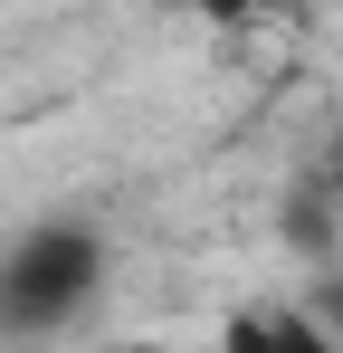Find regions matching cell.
I'll list each match as a JSON object with an SVG mask.
<instances>
[{"label": "cell", "instance_id": "cell-1", "mask_svg": "<svg viewBox=\"0 0 343 353\" xmlns=\"http://www.w3.org/2000/svg\"><path fill=\"white\" fill-rule=\"evenodd\" d=\"M96 296H105V239L96 230L48 220V230L0 239V325H10V334H57V325H76Z\"/></svg>", "mask_w": 343, "mask_h": 353}, {"label": "cell", "instance_id": "cell-2", "mask_svg": "<svg viewBox=\"0 0 343 353\" xmlns=\"http://www.w3.org/2000/svg\"><path fill=\"white\" fill-rule=\"evenodd\" d=\"M229 353H343L305 305H248V315H229Z\"/></svg>", "mask_w": 343, "mask_h": 353}, {"label": "cell", "instance_id": "cell-3", "mask_svg": "<svg viewBox=\"0 0 343 353\" xmlns=\"http://www.w3.org/2000/svg\"><path fill=\"white\" fill-rule=\"evenodd\" d=\"M295 305H305V315H315V325H324V334L343 344V268H324V277H315V287L295 296Z\"/></svg>", "mask_w": 343, "mask_h": 353}, {"label": "cell", "instance_id": "cell-4", "mask_svg": "<svg viewBox=\"0 0 343 353\" xmlns=\"http://www.w3.org/2000/svg\"><path fill=\"white\" fill-rule=\"evenodd\" d=\"M315 191H324V220H343V134L324 143V163H315Z\"/></svg>", "mask_w": 343, "mask_h": 353}, {"label": "cell", "instance_id": "cell-5", "mask_svg": "<svg viewBox=\"0 0 343 353\" xmlns=\"http://www.w3.org/2000/svg\"><path fill=\"white\" fill-rule=\"evenodd\" d=\"M105 353H163V344H105Z\"/></svg>", "mask_w": 343, "mask_h": 353}, {"label": "cell", "instance_id": "cell-6", "mask_svg": "<svg viewBox=\"0 0 343 353\" xmlns=\"http://www.w3.org/2000/svg\"><path fill=\"white\" fill-rule=\"evenodd\" d=\"M0 239H10V230H0Z\"/></svg>", "mask_w": 343, "mask_h": 353}]
</instances>
